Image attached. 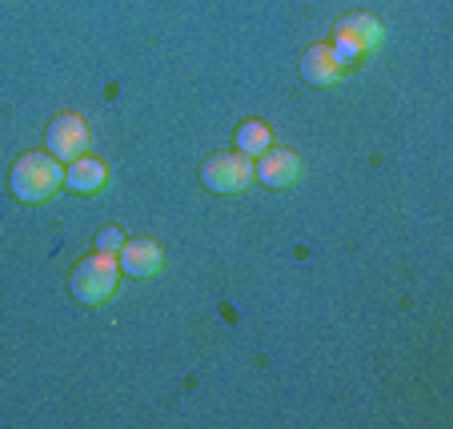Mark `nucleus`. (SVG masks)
Listing matches in <instances>:
<instances>
[{"label":"nucleus","instance_id":"obj_9","mask_svg":"<svg viewBox=\"0 0 453 429\" xmlns=\"http://www.w3.org/2000/svg\"><path fill=\"white\" fill-rule=\"evenodd\" d=\"M65 180H69L73 193H101L104 180H109V172H104V165L96 161V157H85L81 153L77 161H69V172H65Z\"/></svg>","mask_w":453,"mask_h":429},{"label":"nucleus","instance_id":"obj_5","mask_svg":"<svg viewBox=\"0 0 453 429\" xmlns=\"http://www.w3.org/2000/svg\"><path fill=\"white\" fill-rule=\"evenodd\" d=\"M44 145H49V157H57V161H77L88 149V125L77 112H60L44 129Z\"/></svg>","mask_w":453,"mask_h":429},{"label":"nucleus","instance_id":"obj_10","mask_svg":"<svg viewBox=\"0 0 453 429\" xmlns=\"http://www.w3.org/2000/svg\"><path fill=\"white\" fill-rule=\"evenodd\" d=\"M269 149V125H261V120H245L237 129V153L245 157H261Z\"/></svg>","mask_w":453,"mask_h":429},{"label":"nucleus","instance_id":"obj_11","mask_svg":"<svg viewBox=\"0 0 453 429\" xmlns=\"http://www.w3.org/2000/svg\"><path fill=\"white\" fill-rule=\"evenodd\" d=\"M120 245H125V237H120V229H112V225L96 233V249H101V253H112V257H117Z\"/></svg>","mask_w":453,"mask_h":429},{"label":"nucleus","instance_id":"obj_6","mask_svg":"<svg viewBox=\"0 0 453 429\" xmlns=\"http://www.w3.org/2000/svg\"><path fill=\"white\" fill-rule=\"evenodd\" d=\"M253 177H261V185H269V189H285V185H293V180L301 177V165H297V157H293L289 149L269 145L265 153L257 157Z\"/></svg>","mask_w":453,"mask_h":429},{"label":"nucleus","instance_id":"obj_4","mask_svg":"<svg viewBox=\"0 0 453 429\" xmlns=\"http://www.w3.org/2000/svg\"><path fill=\"white\" fill-rule=\"evenodd\" d=\"M201 180L213 193H241L253 180V157L245 153H217L201 165Z\"/></svg>","mask_w":453,"mask_h":429},{"label":"nucleus","instance_id":"obj_3","mask_svg":"<svg viewBox=\"0 0 453 429\" xmlns=\"http://www.w3.org/2000/svg\"><path fill=\"white\" fill-rule=\"evenodd\" d=\"M381 20H373L369 12H353V17H345L342 25L334 28V52L345 60V65H357L361 57H369V52L381 44Z\"/></svg>","mask_w":453,"mask_h":429},{"label":"nucleus","instance_id":"obj_1","mask_svg":"<svg viewBox=\"0 0 453 429\" xmlns=\"http://www.w3.org/2000/svg\"><path fill=\"white\" fill-rule=\"evenodd\" d=\"M65 185V169L57 165V157L49 153H25L12 165V193L25 205H44L57 197V189Z\"/></svg>","mask_w":453,"mask_h":429},{"label":"nucleus","instance_id":"obj_2","mask_svg":"<svg viewBox=\"0 0 453 429\" xmlns=\"http://www.w3.org/2000/svg\"><path fill=\"white\" fill-rule=\"evenodd\" d=\"M117 273H120L117 257L96 249L93 257H85L77 269H73L69 293L81 301V305H104V301L112 297V289H117Z\"/></svg>","mask_w":453,"mask_h":429},{"label":"nucleus","instance_id":"obj_7","mask_svg":"<svg viewBox=\"0 0 453 429\" xmlns=\"http://www.w3.org/2000/svg\"><path fill=\"white\" fill-rule=\"evenodd\" d=\"M117 265L128 277H153V273H161L165 253L157 241H125L117 253Z\"/></svg>","mask_w":453,"mask_h":429},{"label":"nucleus","instance_id":"obj_8","mask_svg":"<svg viewBox=\"0 0 453 429\" xmlns=\"http://www.w3.org/2000/svg\"><path fill=\"white\" fill-rule=\"evenodd\" d=\"M342 73H345V60L334 52V44H313L301 57V77L309 85H334V80H342Z\"/></svg>","mask_w":453,"mask_h":429}]
</instances>
